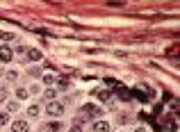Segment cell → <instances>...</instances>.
<instances>
[{
    "label": "cell",
    "mask_w": 180,
    "mask_h": 132,
    "mask_svg": "<svg viewBox=\"0 0 180 132\" xmlns=\"http://www.w3.org/2000/svg\"><path fill=\"white\" fill-rule=\"evenodd\" d=\"M16 93H18V98H27V91H25V89H18Z\"/></svg>",
    "instance_id": "obj_16"
},
{
    "label": "cell",
    "mask_w": 180,
    "mask_h": 132,
    "mask_svg": "<svg viewBox=\"0 0 180 132\" xmlns=\"http://www.w3.org/2000/svg\"><path fill=\"white\" fill-rule=\"evenodd\" d=\"M100 112H103V109L98 105H84L82 107V116H100Z\"/></svg>",
    "instance_id": "obj_2"
},
{
    "label": "cell",
    "mask_w": 180,
    "mask_h": 132,
    "mask_svg": "<svg viewBox=\"0 0 180 132\" xmlns=\"http://www.w3.org/2000/svg\"><path fill=\"white\" fill-rule=\"evenodd\" d=\"M43 82H46V84H52V82H55V77H52V75H43Z\"/></svg>",
    "instance_id": "obj_14"
},
{
    "label": "cell",
    "mask_w": 180,
    "mask_h": 132,
    "mask_svg": "<svg viewBox=\"0 0 180 132\" xmlns=\"http://www.w3.org/2000/svg\"><path fill=\"white\" fill-rule=\"evenodd\" d=\"M11 57H14L11 48H7V46H0V61H11Z\"/></svg>",
    "instance_id": "obj_3"
},
{
    "label": "cell",
    "mask_w": 180,
    "mask_h": 132,
    "mask_svg": "<svg viewBox=\"0 0 180 132\" xmlns=\"http://www.w3.org/2000/svg\"><path fill=\"white\" fill-rule=\"evenodd\" d=\"M93 96H98L100 100H109V96H112V93H109V91H98V93H93Z\"/></svg>",
    "instance_id": "obj_9"
},
{
    "label": "cell",
    "mask_w": 180,
    "mask_h": 132,
    "mask_svg": "<svg viewBox=\"0 0 180 132\" xmlns=\"http://www.w3.org/2000/svg\"><path fill=\"white\" fill-rule=\"evenodd\" d=\"M46 132H62V125H59V123H48Z\"/></svg>",
    "instance_id": "obj_8"
},
{
    "label": "cell",
    "mask_w": 180,
    "mask_h": 132,
    "mask_svg": "<svg viewBox=\"0 0 180 132\" xmlns=\"http://www.w3.org/2000/svg\"><path fill=\"white\" fill-rule=\"evenodd\" d=\"M93 132H109V123H105V121H98L96 125H93Z\"/></svg>",
    "instance_id": "obj_4"
},
{
    "label": "cell",
    "mask_w": 180,
    "mask_h": 132,
    "mask_svg": "<svg viewBox=\"0 0 180 132\" xmlns=\"http://www.w3.org/2000/svg\"><path fill=\"white\" fill-rule=\"evenodd\" d=\"M62 112H64L62 102H55V100L48 102V114H50V116H62Z\"/></svg>",
    "instance_id": "obj_1"
},
{
    "label": "cell",
    "mask_w": 180,
    "mask_h": 132,
    "mask_svg": "<svg viewBox=\"0 0 180 132\" xmlns=\"http://www.w3.org/2000/svg\"><path fill=\"white\" fill-rule=\"evenodd\" d=\"M27 57H30L32 61H39V59H41V50H36V48H30V50H27Z\"/></svg>",
    "instance_id": "obj_6"
},
{
    "label": "cell",
    "mask_w": 180,
    "mask_h": 132,
    "mask_svg": "<svg viewBox=\"0 0 180 132\" xmlns=\"http://www.w3.org/2000/svg\"><path fill=\"white\" fill-rule=\"evenodd\" d=\"M5 98H7V89H5V86H2V89H0V102L5 100Z\"/></svg>",
    "instance_id": "obj_15"
},
{
    "label": "cell",
    "mask_w": 180,
    "mask_h": 132,
    "mask_svg": "<svg viewBox=\"0 0 180 132\" xmlns=\"http://www.w3.org/2000/svg\"><path fill=\"white\" fill-rule=\"evenodd\" d=\"M118 96L123 98V100H130V98H132V93H130V89H125V86L118 84Z\"/></svg>",
    "instance_id": "obj_7"
},
{
    "label": "cell",
    "mask_w": 180,
    "mask_h": 132,
    "mask_svg": "<svg viewBox=\"0 0 180 132\" xmlns=\"http://www.w3.org/2000/svg\"><path fill=\"white\" fill-rule=\"evenodd\" d=\"M57 82H59V86H68V77H66V75L57 77Z\"/></svg>",
    "instance_id": "obj_12"
},
{
    "label": "cell",
    "mask_w": 180,
    "mask_h": 132,
    "mask_svg": "<svg viewBox=\"0 0 180 132\" xmlns=\"http://www.w3.org/2000/svg\"><path fill=\"white\" fill-rule=\"evenodd\" d=\"M14 132H27V123L25 121H14Z\"/></svg>",
    "instance_id": "obj_5"
},
{
    "label": "cell",
    "mask_w": 180,
    "mask_h": 132,
    "mask_svg": "<svg viewBox=\"0 0 180 132\" xmlns=\"http://www.w3.org/2000/svg\"><path fill=\"white\" fill-rule=\"evenodd\" d=\"M71 132H82V130H80V127L75 125V127H71Z\"/></svg>",
    "instance_id": "obj_17"
},
{
    "label": "cell",
    "mask_w": 180,
    "mask_h": 132,
    "mask_svg": "<svg viewBox=\"0 0 180 132\" xmlns=\"http://www.w3.org/2000/svg\"><path fill=\"white\" fill-rule=\"evenodd\" d=\"M27 114H30V116H36V114H39V105H30Z\"/></svg>",
    "instance_id": "obj_10"
},
{
    "label": "cell",
    "mask_w": 180,
    "mask_h": 132,
    "mask_svg": "<svg viewBox=\"0 0 180 132\" xmlns=\"http://www.w3.org/2000/svg\"><path fill=\"white\" fill-rule=\"evenodd\" d=\"M0 39H5V41H11V39H14V34H11V32H0Z\"/></svg>",
    "instance_id": "obj_11"
},
{
    "label": "cell",
    "mask_w": 180,
    "mask_h": 132,
    "mask_svg": "<svg viewBox=\"0 0 180 132\" xmlns=\"http://www.w3.org/2000/svg\"><path fill=\"white\" fill-rule=\"evenodd\" d=\"M137 132H146V130H144V127H137Z\"/></svg>",
    "instance_id": "obj_18"
},
{
    "label": "cell",
    "mask_w": 180,
    "mask_h": 132,
    "mask_svg": "<svg viewBox=\"0 0 180 132\" xmlns=\"http://www.w3.org/2000/svg\"><path fill=\"white\" fill-rule=\"evenodd\" d=\"M7 123H9V116L2 112V114H0V125H7Z\"/></svg>",
    "instance_id": "obj_13"
}]
</instances>
